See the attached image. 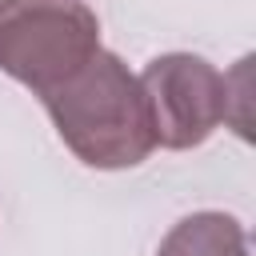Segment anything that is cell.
Here are the masks:
<instances>
[{"label":"cell","instance_id":"1","mask_svg":"<svg viewBox=\"0 0 256 256\" xmlns=\"http://www.w3.org/2000/svg\"><path fill=\"white\" fill-rule=\"evenodd\" d=\"M40 104L48 108L60 140L88 168L100 172L136 168L156 148L144 88L116 52L100 48L64 84L44 92Z\"/></svg>","mask_w":256,"mask_h":256},{"label":"cell","instance_id":"2","mask_svg":"<svg viewBox=\"0 0 256 256\" xmlns=\"http://www.w3.org/2000/svg\"><path fill=\"white\" fill-rule=\"evenodd\" d=\"M100 52V20L84 0H0V72L36 96Z\"/></svg>","mask_w":256,"mask_h":256},{"label":"cell","instance_id":"3","mask_svg":"<svg viewBox=\"0 0 256 256\" xmlns=\"http://www.w3.org/2000/svg\"><path fill=\"white\" fill-rule=\"evenodd\" d=\"M144 88L152 140L172 152L200 148L224 120L232 104L228 76L192 52H164L136 76Z\"/></svg>","mask_w":256,"mask_h":256},{"label":"cell","instance_id":"4","mask_svg":"<svg viewBox=\"0 0 256 256\" xmlns=\"http://www.w3.org/2000/svg\"><path fill=\"white\" fill-rule=\"evenodd\" d=\"M156 256H248V236L228 212H192L168 228Z\"/></svg>","mask_w":256,"mask_h":256}]
</instances>
